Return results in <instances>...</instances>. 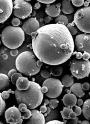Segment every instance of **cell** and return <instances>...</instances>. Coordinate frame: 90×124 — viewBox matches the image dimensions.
Returning <instances> with one entry per match:
<instances>
[{
  "instance_id": "6da1fadb",
  "label": "cell",
  "mask_w": 90,
  "mask_h": 124,
  "mask_svg": "<svg viewBox=\"0 0 90 124\" xmlns=\"http://www.w3.org/2000/svg\"><path fill=\"white\" fill-rule=\"evenodd\" d=\"M31 36L34 54L45 64L61 65L73 53L75 42L65 25L56 23L42 26Z\"/></svg>"
},
{
  "instance_id": "7a4b0ae2",
  "label": "cell",
  "mask_w": 90,
  "mask_h": 124,
  "mask_svg": "<svg viewBox=\"0 0 90 124\" xmlns=\"http://www.w3.org/2000/svg\"><path fill=\"white\" fill-rule=\"evenodd\" d=\"M41 87L38 83L30 81V86L26 91H19L17 89L15 91V97L17 103H24L28 109H33L40 106L43 99V93Z\"/></svg>"
},
{
  "instance_id": "3957f363",
  "label": "cell",
  "mask_w": 90,
  "mask_h": 124,
  "mask_svg": "<svg viewBox=\"0 0 90 124\" xmlns=\"http://www.w3.org/2000/svg\"><path fill=\"white\" fill-rule=\"evenodd\" d=\"M15 65L19 72L27 76L36 75L41 68L37 65L35 55L28 51H24L18 55L16 60Z\"/></svg>"
},
{
  "instance_id": "277c9868",
  "label": "cell",
  "mask_w": 90,
  "mask_h": 124,
  "mask_svg": "<svg viewBox=\"0 0 90 124\" xmlns=\"http://www.w3.org/2000/svg\"><path fill=\"white\" fill-rule=\"evenodd\" d=\"M1 39L7 48L15 50L20 47L25 40V33L22 28L8 26L3 30Z\"/></svg>"
},
{
  "instance_id": "5b68a950",
  "label": "cell",
  "mask_w": 90,
  "mask_h": 124,
  "mask_svg": "<svg viewBox=\"0 0 90 124\" xmlns=\"http://www.w3.org/2000/svg\"><path fill=\"white\" fill-rule=\"evenodd\" d=\"M73 22L81 31L90 34V6L81 8L76 11Z\"/></svg>"
},
{
  "instance_id": "8992f818",
  "label": "cell",
  "mask_w": 90,
  "mask_h": 124,
  "mask_svg": "<svg viewBox=\"0 0 90 124\" xmlns=\"http://www.w3.org/2000/svg\"><path fill=\"white\" fill-rule=\"evenodd\" d=\"M70 70L72 75L76 78H84L90 74V62L83 60H73L71 63Z\"/></svg>"
},
{
  "instance_id": "52a82bcc",
  "label": "cell",
  "mask_w": 90,
  "mask_h": 124,
  "mask_svg": "<svg viewBox=\"0 0 90 124\" xmlns=\"http://www.w3.org/2000/svg\"><path fill=\"white\" fill-rule=\"evenodd\" d=\"M47 86L48 91L46 95L50 98H56L61 94L63 85L59 79L54 78H49L45 80L42 86Z\"/></svg>"
},
{
  "instance_id": "ba28073f",
  "label": "cell",
  "mask_w": 90,
  "mask_h": 124,
  "mask_svg": "<svg viewBox=\"0 0 90 124\" xmlns=\"http://www.w3.org/2000/svg\"><path fill=\"white\" fill-rule=\"evenodd\" d=\"M33 7L28 1L16 0L13 2V13L18 18L25 19L32 13Z\"/></svg>"
},
{
  "instance_id": "9c48e42d",
  "label": "cell",
  "mask_w": 90,
  "mask_h": 124,
  "mask_svg": "<svg viewBox=\"0 0 90 124\" xmlns=\"http://www.w3.org/2000/svg\"><path fill=\"white\" fill-rule=\"evenodd\" d=\"M75 46L79 52H87L90 55V34H82L75 38Z\"/></svg>"
},
{
  "instance_id": "30bf717a",
  "label": "cell",
  "mask_w": 90,
  "mask_h": 124,
  "mask_svg": "<svg viewBox=\"0 0 90 124\" xmlns=\"http://www.w3.org/2000/svg\"><path fill=\"white\" fill-rule=\"evenodd\" d=\"M5 117L7 123L9 124L22 123V113L19 109L14 106L7 109L5 113Z\"/></svg>"
},
{
  "instance_id": "8fae6325",
  "label": "cell",
  "mask_w": 90,
  "mask_h": 124,
  "mask_svg": "<svg viewBox=\"0 0 90 124\" xmlns=\"http://www.w3.org/2000/svg\"><path fill=\"white\" fill-rule=\"evenodd\" d=\"M0 22L3 23L11 16L13 9V2L11 0H0Z\"/></svg>"
},
{
  "instance_id": "7c38bea8",
  "label": "cell",
  "mask_w": 90,
  "mask_h": 124,
  "mask_svg": "<svg viewBox=\"0 0 90 124\" xmlns=\"http://www.w3.org/2000/svg\"><path fill=\"white\" fill-rule=\"evenodd\" d=\"M40 24L36 18L31 17L23 23L22 29L26 34L32 35L40 28Z\"/></svg>"
},
{
  "instance_id": "4fadbf2b",
  "label": "cell",
  "mask_w": 90,
  "mask_h": 124,
  "mask_svg": "<svg viewBox=\"0 0 90 124\" xmlns=\"http://www.w3.org/2000/svg\"><path fill=\"white\" fill-rule=\"evenodd\" d=\"M32 116L26 121L22 124H45L46 119L43 114L37 109L31 110Z\"/></svg>"
},
{
  "instance_id": "5bb4252c",
  "label": "cell",
  "mask_w": 90,
  "mask_h": 124,
  "mask_svg": "<svg viewBox=\"0 0 90 124\" xmlns=\"http://www.w3.org/2000/svg\"><path fill=\"white\" fill-rule=\"evenodd\" d=\"M61 3H58L47 7L45 9L46 13L51 17H58L61 13Z\"/></svg>"
},
{
  "instance_id": "9a60e30c",
  "label": "cell",
  "mask_w": 90,
  "mask_h": 124,
  "mask_svg": "<svg viewBox=\"0 0 90 124\" xmlns=\"http://www.w3.org/2000/svg\"><path fill=\"white\" fill-rule=\"evenodd\" d=\"M62 101L66 107L72 108L76 106L77 100L76 96L74 94L68 93L63 96Z\"/></svg>"
},
{
  "instance_id": "2e32d148",
  "label": "cell",
  "mask_w": 90,
  "mask_h": 124,
  "mask_svg": "<svg viewBox=\"0 0 90 124\" xmlns=\"http://www.w3.org/2000/svg\"><path fill=\"white\" fill-rule=\"evenodd\" d=\"M16 86L19 91H26L30 86V81L26 77H21L16 81Z\"/></svg>"
},
{
  "instance_id": "e0dca14e",
  "label": "cell",
  "mask_w": 90,
  "mask_h": 124,
  "mask_svg": "<svg viewBox=\"0 0 90 124\" xmlns=\"http://www.w3.org/2000/svg\"><path fill=\"white\" fill-rule=\"evenodd\" d=\"M70 90L73 94L80 98L85 95V92L82 88V85L80 83H76L73 84L70 88Z\"/></svg>"
},
{
  "instance_id": "ac0fdd59",
  "label": "cell",
  "mask_w": 90,
  "mask_h": 124,
  "mask_svg": "<svg viewBox=\"0 0 90 124\" xmlns=\"http://www.w3.org/2000/svg\"><path fill=\"white\" fill-rule=\"evenodd\" d=\"M61 4V11L64 13L65 14H70L73 12L74 9L70 0H63Z\"/></svg>"
},
{
  "instance_id": "d6986e66",
  "label": "cell",
  "mask_w": 90,
  "mask_h": 124,
  "mask_svg": "<svg viewBox=\"0 0 90 124\" xmlns=\"http://www.w3.org/2000/svg\"><path fill=\"white\" fill-rule=\"evenodd\" d=\"M0 90L3 91L7 89L9 86L10 80L9 79V77L4 73H0Z\"/></svg>"
},
{
  "instance_id": "ffe728a7",
  "label": "cell",
  "mask_w": 90,
  "mask_h": 124,
  "mask_svg": "<svg viewBox=\"0 0 90 124\" xmlns=\"http://www.w3.org/2000/svg\"><path fill=\"white\" fill-rule=\"evenodd\" d=\"M82 109L84 116L87 120H90V99L87 100L84 103Z\"/></svg>"
},
{
  "instance_id": "44dd1931",
  "label": "cell",
  "mask_w": 90,
  "mask_h": 124,
  "mask_svg": "<svg viewBox=\"0 0 90 124\" xmlns=\"http://www.w3.org/2000/svg\"><path fill=\"white\" fill-rule=\"evenodd\" d=\"M74 80L72 76L66 75L63 77L61 79V83L64 86L69 87L72 86L74 84Z\"/></svg>"
},
{
  "instance_id": "7402d4cb",
  "label": "cell",
  "mask_w": 90,
  "mask_h": 124,
  "mask_svg": "<svg viewBox=\"0 0 90 124\" xmlns=\"http://www.w3.org/2000/svg\"><path fill=\"white\" fill-rule=\"evenodd\" d=\"M58 117V111L57 109H51V111L46 119V123L51 120H57Z\"/></svg>"
},
{
  "instance_id": "603a6c76",
  "label": "cell",
  "mask_w": 90,
  "mask_h": 124,
  "mask_svg": "<svg viewBox=\"0 0 90 124\" xmlns=\"http://www.w3.org/2000/svg\"><path fill=\"white\" fill-rule=\"evenodd\" d=\"M73 111V110L72 108H69L67 107H65L63 110L61 112V116L63 119L69 120V115L70 113Z\"/></svg>"
},
{
  "instance_id": "cb8c5ba5",
  "label": "cell",
  "mask_w": 90,
  "mask_h": 124,
  "mask_svg": "<svg viewBox=\"0 0 90 124\" xmlns=\"http://www.w3.org/2000/svg\"><path fill=\"white\" fill-rule=\"evenodd\" d=\"M55 21L57 24H60L65 26L68 23V20L65 15H61L57 17Z\"/></svg>"
},
{
  "instance_id": "d4e9b609",
  "label": "cell",
  "mask_w": 90,
  "mask_h": 124,
  "mask_svg": "<svg viewBox=\"0 0 90 124\" xmlns=\"http://www.w3.org/2000/svg\"><path fill=\"white\" fill-rule=\"evenodd\" d=\"M63 72V69L60 66H55L50 70V73L55 77H58L61 75Z\"/></svg>"
},
{
  "instance_id": "484cf974",
  "label": "cell",
  "mask_w": 90,
  "mask_h": 124,
  "mask_svg": "<svg viewBox=\"0 0 90 124\" xmlns=\"http://www.w3.org/2000/svg\"><path fill=\"white\" fill-rule=\"evenodd\" d=\"M66 27L72 35H75L77 33L78 30L75 26V24L73 22L68 24Z\"/></svg>"
},
{
  "instance_id": "4316f807",
  "label": "cell",
  "mask_w": 90,
  "mask_h": 124,
  "mask_svg": "<svg viewBox=\"0 0 90 124\" xmlns=\"http://www.w3.org/2000/svg\"><path fill=\"white\" fill-rule=\"evenodd\" d=\"M59 101L56 99H52L49 101V107L51 109H55L59 104Z\"/></svg>"
},
{
  "instance_id": "83f0119b",
  "label": "cell",
  "mask_w": 90,
  "mask_h": 124,
  "mask_svg": "<svg viewBox=\"0 0 90 124\" xmlns=\"http://www.w3.org/2000/svg\"><path fill=\"white\" fill-rule=\"evenodd\" d=\"M21 77H22V76L21 73L17 72L15 73L14 74H13L11 77V81L12 83L15 85H16V81L18 80V79Z\"/></svg>"
},
{
  "instance_id": "f1b7e54d",
  "label": "cell",
  "mask_w": 90,
  "mask_h": 124,
  "mask_svg": "<svg viewBox=\"0 0 90 124\" xmlns=\"http://www.w3.org/2000/svg\"><path fill=\"white\" fill-rule=\"evenodd\" d=\"M0 115H2L5 111L6 108V102L3 99L0 95Z\"/></svg>"
},
{
  "instance_id": "f546056e",
  "label": "cell",
  "mask_w": 90,
  "mask_h": 124,
  "mask_svg": "<svg viewBox=\"0 0 90 124\" xmlns=\"http://www.w3.org/2000/svg\"><path fill=\"white\" fill-rule=\"evenodd\" d=\"M40 74L41 76L44 78L48 79L49 78L51 77V73L49 71L47 70H41Z\"/></svg>"
},
{
  "instance_id": "4dcf8cb0",
  "label": "cell",
  "mask_w": 90,
  "mask_h": 124,
  "mask_svg": "<svg viewBox=\"0 0 90 124\" xmlns=\"http://www.w3.org/2000/svg\"><path fill=\"white\" fill-rule=\"evenodd\" d=\"M32 116V111L30 110V109H27L25 112L23 113V114L22 115V120L23 119H29L30 117Z\"/></svg>"
},
{
  "instance_id": "1f68e13d",
  "label": "cell",
  "mask_w": 90,
  "mask_h": 124,
  "mask_svg": "<svg viewBox=\"0 0 90 124\" xmlns=\"http://www.w3.org/2000/svg\"><path fill=\"white\" fill-rule=\"evenodd\" d=\"M84 2L85 1L83 0H72V4L74 6H75V7H79L82 6L84 4Z\"/></svg>"
},
{
  "instance_id": "d6a6232c",
  "label": "cell",
  "mask_w": 90,
  "mask_h": 124,
  "mask_svg": "<svg viewBox=\"0 0 90 124\" xmlns=\"http://www.w3.org/2000/svg\"><path fill=\"white\" fill-rule=\"evenodd\" d=\"M27 108H28L27 106L24 103H21L19 105L18 109L22 112H23V113L25 112V111L27 110V109H28Z\"/></svg>"
},
{
  "instance_id": "836d02e7",
  "label": "cell",
  "mask_w": 90,
  "mask_h": 124,
  "mask_svg": "<svg viewBox=\"0 0 90 124\" xmlns=\"http://www.w3.org/2000/svg\"><path fill=\"white\" fill-rule=\"evenodd\" d=\"M12 25L15 27H18L21 24V21L18 18H14L11 21Z\"/></svg>"
},
{
  "instance_id": "e575fe53",
  "label": "cell",
  "mask_w": 90,
  "mask_h": 124,
  "mask_svg": "<svg viewBox=\"0 0 90 124\" xmlns=\"http://www.w3.org/2000/svg\"><path fill=\"white\" fill-rule=\"evenodd\" d=\"M67 120H66L65 124H78L79 119L78 117H76L75 119H69Z\"/></svg>"
},
{
  "instance_id": "d590c367",
  "label": "cell",
  "mask_w": 90,
  "mask_h": 124,
  "mask_svg": "<svg viewBox=\"0 0 90 124\" xmlns=\"http://www.w3.org/2000/svg\"><path fill=\"white\" fill-rule=\"evenodd\" d=\"M10 91H11V90H10ZM10 91H4L0 94L1 96L4 100H6L9 98L10 93L11 92Z\"/></svg>"
},
{
  "instance_id": "8d00e7d4",
  "label": "cell",
  "mask_w": 90,
  "mask_h": 124,
  "mask_svg": "<svg viewBox=\"0 0 90 124\" xmlns=\"http://www.w3.org/2000/svg\"><path fill=\"white\" fill-rule=\"evenodd\" d=\"M82 109L79 106H75V108L73 111L76 114V116H79L82 112Z\"/></svg>"
},
{
  "instance_id": "74e56055",
  "label": "cell",
  "mask_w": 90,
  "mask_h": 124,
  "mask_svg": "<svg viewBox=\"0 0 90 124\" xmlns=\"http://www.w3.org/2000/svg\"><path fill=\"white\" fill-rule=\"evenodd\" d=\"M38 2L44 4H51L55 1V0H38Z\"/></svg>"
},
{
  "instance_id": "f35d334b",
  "label": "cell",
  "mask_w": 90,
  "mask_h": 124,
  "mask_svg": "<svg viewBox=\"0 0 90 124\" xmlns=\"http://www.w3.org/2000/svg\"><path fill=\"white\" fill-rule=\"evenodd\" d=\"M45 124H65V123L57 120H51L47 122Z\"/></svg>"
},
{
  "instance_id": "ab89813d",
  "label": "cell",
  "mask_w": 90,
  "mask_h": 124,
  "mask_svg": "<svg viewBox=\"0 0 90 124\" xmlns=\"http://www.w3.org/2000/svg\"><path fill=\"white\" fill-rule=\"evenodd\" d=\"M82 88L84 91H88L90 89V85L87 82H85L82 84Z\"/></svg>"
},
{
  "instance_id": "60d3db41",
  "label": "cell",
  "mask_w": 90,
  "mask_h": 124,
  "mask_svg": "<svg viewBox=\"0 0 90 124\" xmlns=\"http://www.w3.org/2000/svg\"><path fill=\"white\" fill-rule=\"evenodd\" d=\"M90 58V55L87 52L85 53H83V55H82V58L83 60L85 61H88L89 59Z\"/></svg>"
},
{
  "instance_id": "b9f144b4",
  "label": "cell",
  "mask_w": 90,
  "mask_h": 124,
  "mask_svg": "<svg viewBox=\"0 0 90 124\" xmlns=\"http://www.w3.org/2000/svg\"><path fill=\"white\" fill-rule=\"evenodd\" d=\"M17 73V70H16L15 69H11L9 71V72L8 73V77H9L10 78H11V76L14 74L15 73Z\"/></svg>"
},
{
  "instance_id": "7bdbcfd3",
  "label": "cell",
  "mask_w": 90,
  "mask_h": 124,
  "mask_svg": "<svg viewBox=\"0 0 90 124\" xmlns=\"http://www.w3.org/2000/svg\"><path fill=\"white\" fill-rule=\"evenodd\" d=\"M10 54L12 56H16L18 54V51L16 49L12 50L10 52Z\"/></svg>"
},
{
  "instance_id": "ee69618b",
  "label": "cell",
  "mask_w": 90,
  "mask_h": 124,
  "mask_svg": "<svg viewBox=\"0 0 90 124\" xmlns=\"http://www.w3.org/2000/svg\"><path fill=\"white\" fill-rule=\"evenodd\" d=\"M47 110V107L46 106H42L40 108V111L41 113H45Z\"/></svg>"
},
{
  "instance_id": "f6af8a7d",
  "label": "cell",
  "mask_w": 90,
  "mask_h": 124,
  "mask_svg": "<svg viewBox=\"0 0 90 124\" xmlns=\"http://www.w3.org/2000/svg\"><path fill=\"white\" fill-rule=\"evenodd\" d=\"M82 54L81 52H78L76 53V58L80 60L82 58Z\"/></svg>"
},
{
  "instance_id": "bcb514c9",
  "label": "cell",
  "mask_w": 90,
  "mask_h": 124,
  "mask_svg": "<svg viewBox=\"0 0 90 124\" xmlns=\"http://www.w3.org/2000/svg\"><path fill=\"white\" fill-rule=\"evenodd\" d=\"M76 117H77L74 111H73L72 112L70 113V114L69 115L70 119H76Z\"/></svg>"
},
{
  "instance_id": "7dc6e473",
  "label": "cell",
  "mask_w": 90,
  "mask_h": 124,
  "mask_svg": "<svg viewBox=\"0 0 90 124\" xmlns=\"http://www.w3.org/2000/svg\"><path fill=\"white\" fill-rule=\"evenodd\" d=\"M41 7V4L40 3V2H37V3L35 4L33 8L35 10H37V9H40Z\"/></svg>"
},
{
  "instance_id": "c3c4849f",
  "label": "cell",
  "mask_w": 90,
  "mask_h": 124,
  "mask_svg": "<svg viewBox=\"0 0 90 124\" xmlns=\"http://www.w3.org/2000/svg\"><path fill=\"white\" fill-rule=\"evenodd\" d=\"M51 111V108L49 106H47V111L44 114V116L45 117H47V115L50 113Z\"/></svg>"
},
{
  "instance_id": "681fc988",
  "label": "cell",
  "mask_w": 90,
  "mask_h": 124,
  "mask_svg": "<svg viewBox=\"0 0 90 124\" xmlns=\"http://www.w3.org/2000/svg\"><path fill=\"white\" fill-rule=\"evenodd\" d=\"M41 91L43 93H46V94L47 93V92L48 91V88L47 87V86H42L41 87Z\"/></svg>"
},
{
  "instance_id": "f907efd6",
  "label": "cell",
  "mask_w": 90,
  "mask_h": 124,
  "mask_svg": "<svg viewBox=\"0 0 90 124\" xmlns=\"http://www.w3.org/2000/svg\"><path fill=\"white\" fill-rule=\"evenodd\" d=\"M83 104L84 103H83V100L82 99H78L77 100V106H82L83 105Z\"/></svg>"
},
{
  "instance_id": "816d5d0a",
  "label": "cell",
  "mask_w": 90,
  "mask_h": 124,
  "mask_svg": "<svg viewBox=\"0 0 90 124\" xmlns=\"http://www.w3.org/2000/svg\"><path fill=\"white\" fill-rule=\"evenodd\" d=\"M51 17L49 16H46L45 19H44V21L46 23H48L49 22H50L51 20Z\"/></svg>"
},
{
  "instance_id": "f5cc1de1",
  "label": "cell",
  "mask_w": 90,
  "mask_h": 124,
  "mask_svg": "<svg viewBox=\"0 0 90 124\" xmlns=\"http://www.w3.org/2000/svg\"><path fill=\"white\" fill-rule=\"evenodd\" d=\"M49 101L48 100V99H45L44 100V106H47L48 105V104H49Z\"/></svg>"
},
{
  "instance_id": "db71d44e",
  "label": "cell",
  "mask_w": 90,
  "mask_h": 124,
  "mask_svg": "<svg viewBox=\"0 0 90 124\" xmlns=\"http://www.w3.org/2000/svg\"><path fill=\"white\" fill-rule=\"evenodd\" d=\"M42 64H43V62H41L40 60H38V61H37V65L39 67H41V66L42 65Z\"/></svg>"
},
{
  "instance_id": "11a10c76",
  "label": "cell",
  "mask_w": 90,
  "mask_h": 124,
  "mask_svg": "<svg viewBox=\"0 0 90 124\" xmlns=\"http://www.w3.org/2000/svg\"><path fill=\"white\" fill-rule=\"evenodd\" d=\"M80 124H90V122L89 120H83Z\"/></svg>"
},
{
  "instance_id": "9f6ffc18",
  "label": "cell",
  "mask_w": 90,
  "mask_h": 124,
  "mask_svg": "<svg viewBox=\"0 0 90 124\" xmlns=\"http://www.w3.org/2000/svg\"><path fill=\"white\" fill-rule=\"evenodd\" d=\"M89 4V3L87 1H86L84 2L83 5H84V6L85 7V8H86V7H88Z\"/></svg>"
},
{
  "instance_id": "6f0895ef",
  "label": "cell",
  "mask_w": 90,
  "mask_h": 124,
  "mask_svg": "<svg viewBox=\"0 0 90 124\" xmlns=\"http://www.w3.org/2000/svg\"><path fill=\"white\" fill-rule=\"evenodd\" d=\"M2 58L4 60H7L8 58V55L6 54H4L3 55H2Z\"/></svg>"
},
{
  "instance_id": "680465c9",
  "label": "cell",
  "mask_w": 90,
  "mask_h": 124,
  "mask_svg": "<svg viewBox=\"0 0 90 124\" xmlns=\"http://www.w3.org/2000/svg\"><path fill=\"white\" fill-rule=\"evenodd\" d=\"M87 1H88L89 3H90V0H87Z\"/></svg>"
},
{
  "instance_id": "91938a15",
  "label": "cell",
  "mask_w": 90,
  "mask_h": 124,
  "mask_svg": "<svg viewBox=\"0 0 90 124\" xmlns=\"http://www.w3.org/2000/svg\"><path fill=\"white\" fill-rule=\"evenodd\" d=\"M0 124H4L3 123H2V122H0Z\"/></svg>"
}]
</instances>
